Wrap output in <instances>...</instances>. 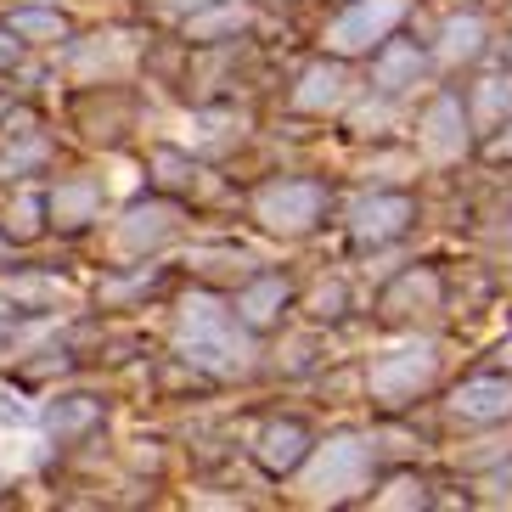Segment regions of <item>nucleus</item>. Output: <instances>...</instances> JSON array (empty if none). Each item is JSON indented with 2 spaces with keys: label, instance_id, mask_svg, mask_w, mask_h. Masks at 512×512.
Returning <instances> with one entry per match:
<instances>
[{
  "label": "nucleus",
  "instance_id": "f257e3e1",
  "mask_svg": "<svg viewBox=\"0 0 512 512\" xmlns=\"http://www.w3.org/2000/svg\"><path fill=\"white\" fill-rule=\"evenodd\" d=\"M175 349H181L192 366L214 377H237L254 366V344H248V332L242 321L226 310V299H214V293H192L181 304V327H175Z\"/></svg>",
  "mask_w": 512,
  "mask_h": 512
},
{
  "label": "nucleus",
  "instance_id": "a211bd4d",
  "mask_svg": "<svg viewBox=\"0 0 512 512\" xmlns=\"http://www.w3.org/2000/svg\"><path fill=\"white\" fill-rule=\"evenodd\" d=\"M484 51V17H451L445 29H439V57L445 62H473Z\"/></svg>",
  "mask_w": 512,
  "mask_h": 512
},
{
  "label": "nucleus",
  "instance_id": "c85d7f7f",
  "mask_svg": "<svg viewBox=\"0 0 512 512\" xmlns=\"http://www.w3.org/2000/svg\"><path fill=\"white\" fill-rule=\"evenodd\" d=\"M490 158H512V124H507V130H501L496 141H490Z\"/></svg>",
  "mask_w": 512,
  "mask_h": 512
},
{
  "label": "nucleus",
  "instance_id": "4be33fe9",
  "mask_svg": "<svg viewBox=\"0 0 512 512\" xmlns=\"http://www.w3.org/2000/svg\"><path fill=\"white\" fill-rule=\"evenodd\" d=\"M51 158V141L46 136H29L23 147H6L0 152V175H29V169H40Z\"/></svg>",
  "mask_w": 512,
  "mask_h": 512
},
{
  "label": "nucleus",
  "instance_id": "412c9836",
  "mask_svg": "<svg viewBox=\"0 0 512 512\" xmlns=\"http://www.w3.org/2000/svg\"><path fill=\"white\" fill-rule=\"evenodd\" d=\"M6 29L17 34V40H62V17L57 12H40V6H23V12H12V23Z\"/></svg>",
  "mask_w": 512,
  "mask_h": 512
},
{
  "label": "nucleus",
  "instance_id": "0eeeda50",
  "mask_svg": "<svg viewBox=\"0 0 512 512\" xmlns=\"http://www.w3.org/2000/svg\"><path fill=\"white\" fill-rule=\"evenodd\" d=\"M175 231H181V209L175 203H130L119 231H113V248L119 254H147V248L169 242Z\"/></svg>",
  "mask_w": 512,
  "mask_h": 512
},
{
  "label": "nucleus",
  "instance_id": "39448f33",
  "mask_svg": "<svg viewBox=\"0 0 512 512\" xmlns=\"http://www.w3.org/2000/svg\"><path fill=\"white\" fill-rule=\"evenodd\" d=\"M254 214H259V226L276 231V237H304L327 214V186L321 181H276L259 192Z\"/></svg>",
  "mask_w": 512,
  "mask_h": 512
},
{
  "label": "nucleus",
  "instance_id": "2eb2a0df",
  "mask_svg": "<svg viewBox=\"0 0 512 512\" xmlns=\"http://www.w3.org/2000/svg\"><path fill=\"white\" fill-rule=\"evenodd\" d=\"M130 57H136V46H130V34H91V40H79L74 46V68L79 74H119V68H130Z\"/></svg>",
  "mask_w": 512,
  "mask_h": 512
},
{
  "label": "nucleus",
  "instance_id": "5701e85b",
  "mask_svg": "<svg viewBox=\"0 0 512 512\" xmlns=\"http://www.w3.org/2000/svg\"><path fill=\"white\" fill-rule=\"evenodd\" d=\"M473 107H479V124L490 130V124H496L501 113L512 107V85H507V79H479V91H473Z\"/></svg>",
  "mask_w": 512,
  "mask_h": 512
},
{
  "label": "nucleus",
  "instance_id": "7c9ffc66",
  "mask_svg": "<svg viewBox=\"0 0 512 512\" xmlns=\"http://www.w3.org/2000/svg\"><path fill=\"white\" fill-rule=\"evenodd\" d=\"M501 366H512V344H501Z\"/></svg>",
  "mask_w": 512,
  "mask_h": 512
},
{
  "label": "nucleus",
  "instance_id": "f8f14e48",
  "mask_svg": "<svg viewBox=\"0 0 512 512\" xmlns=\"http://www.w3.org/2000/svg\"><path fill=\"white\" fill-rule=\"evenodd\" d=\"M254 456H259V467H265V473H293V467L310 456V434H304L299 422H271V428L259 434Z\"/></svg>",
  "mask_w": 512,
  "mask_h": 512
},
{
  "label": "nucleus",
  "instance_id": "2f4dec72",
  "mask_svg": "<svg viewBox=\"0 0 512 512\" xmlns=\"http://www.w3.org/2000/svg\"><path fill=\"white\" fill-rule=\"evenodd\" d=\"M0 259H6V237H0Z\"/></svg>",
  "mask_w": 512,
  "mask_h": 512
},
{
  "label": "nucleus",
  "instance_id": "b1692460",
  "mask_svg": "<svg viewBox=\"0 0 512 512\" xmlns=\"http://www.w3.org/2000/svg\"><path fill=\"white\" fill-rule=\"evenodd\" d=\"M372 507H383V512H394V507H428V490H422V479L400 473L389 490H377V496H372Z\"/></svg>",
  "mask_w": 512,
  "mask_h": 512
},
{
  "label": "nucleus",
  "instance_id": "6ab92c4d",
  "mask_svg": "<svg viewBox=\"0 0 512 512\" xmlns=\"http://www.w3.org/2000/svg\"><path fill=\"white\" fill-rule=\"evenodd\" d=\"M40 214H46V197H40V192H23V197L12 203V214H6V237H12V242H34V237H40V226H46Z\"/></svg>",
  "mask_w": 512,
  "mask_h": 512
},
{
  "label": "nucleus",
  "instance_id": "f03ea898",
  "mask_svg": "<svg viewBox=\"0 0 512 512\" xmlns=\"http://www.w3.org/2000/svg\"><path fill=\"white\" fill-rule=\"evenodd\" d=\"M372 484V445L361 434H338L316 451V462L304 467V496L316 507H338V501H355Z\"/></svg>",
  "mask_w": 512,
  "mask_h": 512
},
{
  "label": "nucleus",
  "instance_id": "cd10ccee",
  "mask_svg": "<svg viewBox=\"0 0 512 512\" xmlns=\"http://www.w3.org/2000/svg\"><path fill=\"white\" fill-rule=\"evenodd\" d=\"M17 57H23V40H17L12 29H0V68H12Z\"/></svg>",
  "mask_w": 512,
  "mask_h": 512
},
{
  "label": "nucleus",
  "instance_id": "aec40b11",
  "mask_svg": "<svg viewBox=\"0 0 512 512\" xmlns=\"http://www.w3.org/2000/svg\"><path fill=\"white\" fill-rule=\"evenodd\" d=\"M6 299H17V304H57V299H68V282H57V276H12V282H6Z\"/></svg>",
  "mask_w": 512,
  "mask_h": 512
},
{
  "label": "nucleus",
  "instance_id": "c756f323",
  "mask_svg": "<svg viewBox=\"0 0 512 512\" xmlns=\"http://www.w3.org/2000/svg\"><path fill=\"white\" fill-rule=\"evenodd\" d=\"M175 12H197V6H214V0H169Z\"/></svg>",
  "mask_w": 512,
  "mask_h": 512
},
{
  "label": "nucleus",
  "instance_id": "1a4fd4ad",
  "mask_svg": "<svg viewBox=\"0 0 512 512\" xmlns=\"http://www.w3.org/2000/svg\"><path fill=\"white\" fill-rule=\"evenodd\" d=\"M451 417L456 422H507L512 417V377H467L451 394Z\"/></svg>",
  "mask_w": 512,
  "mask_h": 512
},
{
  "label": "nucleus",
  "instance_id": "bb28decb",
  "mask_svg": "<svg viewBox=\"0 0 512 512\" xmlns=\"http://www.w3.org/2000/svg\"><path fill=\"white\" fill-rule=\"evenodd\" d=\"M310 316H316V321H338V316H344V287H338V282L316 287V299H310Z\"/></svg>",
  "mask_w": 512,
  "mask_h": 512
},
{
  "label": "nucleus",
  "instance_id": "4468645a",
  "mask_svg": "<svg viewBox=\"0 0 512 512\" xmlns=\"http://www.w3.org/2000/svg\"><path fill=\"white\" fill-rule=\"evenodd\" d=\"M282 310H287V282L282 276H259L254 287L237 293V321L242 327H271Z\"/></svg>",
  "mask_w": 512,
  "mask_h": 512
},
{
  "label": "nucleus",
  "instance_id": "20e7f679",
  "mask_svg": "<svg viewBox=\"0 0 512 512\" xmlns=\"http://www.w3.org/2000/svg\"><path fill=\"white\" fill-rule=\"evenodd\" d=\"M406 12H411V0H355L349 12H338L327 23V51H338V57H361V51L383 46Z\"/></svg>",
  "mask_w": 512,
  "mask_h": 512
},
{
  "label": "nucleus",
  "instance_id": "f3484780",
  "mask_svg": "<svg viewBox=\"0 0 512 512\" xmlns=\"http://www.w3.org/2000/svg\"><path fill=\"white\" fill-rule=\"evenodd\" d=\"M389 316H417V310H439V276L434 271H406L389 287Z\"/></svg>",
  "mask_w": 512,
  "mask_h": 512
},
{
  "label": "nucleus",
  "instance_id": "393cba45",
  "mask_svg": "<svg viewBox=\"0 0 512 512\" xmlns=\"http://www.w3.org/2000/svg\"><path fill=\"white\" fill-rule=\"evenodd\" d=\"M96 400H85V394H74V400H62V406H51V434H74V428H85V422H96Z\"/></svg>",
  "mask_w": 512,
  "mask_h": 512
},
{
  "label": "nucleus",
  "instance_id": "9b49d317",
  "mask_svg": "<svg viewBox=\"0 0 512 512\" xmlns=\"http://www.w3.org/2000/svg\"><path fill=\"white\" fill-rule=\"evenodd\" d=\"M344 102H349L344 62H310L299 74V91H293V107H299V113H338Z\"/></svg>",
  "mask_w": 512,
  "mask_h": 512
},
{
  "label": "nucleus",
  "instance_id": "a878e982",
  "mask_svg": "<svg viewBox=\"0 0 512 512\" xmlns=\"http://www.w3.org/2000/svg\"><path fill=\"white\" fill-rule=\"evenodd\" d=\"M152 169H158V181H164V186H186L197 175V164H186L181 152H158V158H152Z\"/></svg>",
  "mask_w": 512,
  "mask_h": 512
},
{
  "label": "nucleus",
  "instance_id": "9d476101",
  "mask_svg": "<svg viewBox=\"0 0 512 512\" xmlns=\"http://www.w3.org/2000/svg\"><path fill=\"white\" fill-rule=\"evenodd\" d=\"M96 209H102V181H96V175H68V181H57V192L46 197L51 226H62V231L91 226Z\"/></svg>",
  "mask_w": 512,
  "mask_h": 512
},
{
  "label": "nucleus",
  "instance_id": "7ed1b4c3",
  "mask_svg": "<svg viewBox=\"0 0 512 512\" xmlns=\"http://www.w3.org/2000/svg\"><path fill=\"white\" fill-rule=\"evenodd\" d=\"M439 377V355L434 344H400V349H383L366 372V394H372V406L383 411H406L417 394L434 389Z\"/></svg>",
  "mask_w": 512,
  "mask_h": 512
},
{
  "label": "nucleus",
  "instance_id": "dca6fc26",
  "mask_svg": "<svg viewBox=\"0 0 512 512\" xmlns=\"http://www.w3.org/2000/svg\"><path fill=\"white\" fill-rule=\"evenodd\" d=\"M248 29V12L237 0H214V6H197L186 12V40H226V34Z\"/></svg>",
  "mask_w": 512,
  "mask_h": 512
},
{
  "label": "nucleus",
  "instance_id": "6e6552de",
  "mask_svg": "<svg viewBox=\"0 0 512 512\" xmlns=\"http://www.w3.org/2000/svg\"><path fill=\"white\" fill-rule=\"evenodd\" d=\"M411 220H417V203H411L406 192H377V197H361V203H355L349 231L377 248V242H394L400 231L411 226Z\"/></svg>",
  "mask_w": 512,
  "mask_h": 512
},
{
  "label": "nucleus",
  "instance_id": "423d86ee",
  "mask_svg": "<svg viewBox=\"0 0 512 512\" xmlns=\"http://www.w3.org/2000/svg\"><path fill=\"white\" fill-rule=\"evenodd\" d=\"M467 152V113H462V96H434L428 113H422V158L428 164H456Z\"/></svg>",
  "mask_w": 512,
  "mask_h": 512
},
{
  "label": "nucleus",
  "instance_id": "ddd939ff",
  "mask_svg": "<svg viewBox=\"0 0 512 512\" xmlns=\"http://www.w3.org/2000/svg\"><path fill=\"white\" fill-rule=\"evenodd\" d=\"M428 74V57H422L417 46H400V40H383V51H377L372 62V79H377V91H411L417 79Z\"/></svg>",
  "mask_w": 512,
  "mask_h": 512
}]
</instances>
